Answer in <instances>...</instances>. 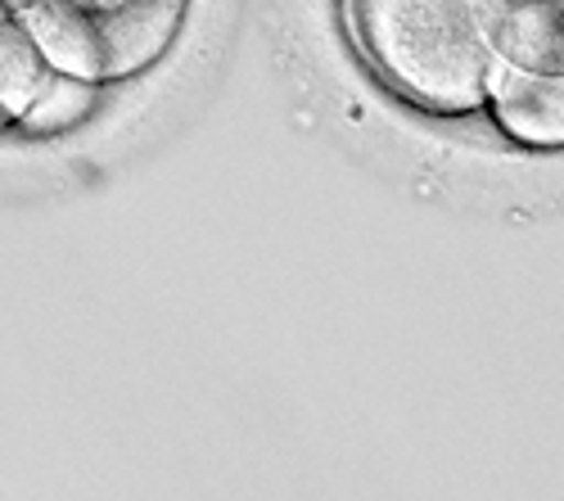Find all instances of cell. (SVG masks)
Listing matches in <instances>:
<instances>
[{
  "label": "cell",
  "mask_w": 564,
  "mask_h": 501,
  "mask_svg": "<svg viewBox=\"0 0 564 501\" xmlns=\"http://www.w3.org/2000/svg\"><path fill=\"white\" fill-rule=\"evenodd\" d=\"M344 28L366 68L411 109L484 113L497 59L475 0H344Z\"/></svg>",
  "instance_id": "obj_1"
},
{
  "label": "cell",
  "mask_w": 564,
  "mask_h": 501,
  "mask_svg": "<svg viewBox=\"0 0 564 501\" xmlns=\"http://www.w3.org/2000/svg\"><path fill=\"white\" fill-rule=\"evenodd\" d=\"M64 6H73L96 28L109 81H127L154 68L176 45L185 14H191V0H64Z\"/></svg>",
  "instance_id": "obj_2"
},
{
  "label": "cell",
  "mask_w": 564,
  "mask_h": 501,
  "mask_svg": "<svg viewBox=\"0 0 564 501\" xmlns=\"http://www.w3.org/2000/svg\"><path fill=\"white\" fill-rule=\"evenodd\" d=\"M484 113L510 145L564 154V73H520L492 64Z\"/></svg>",
  "instance_id": "obj_3"
},
{
  "label": "cell",
  "mask_w": 564,
  "mask_h": 501,
  "mask_svg": "<svg viewBox=\"0 0 564 501\" xmlns=\"http://www.w3.org/2000/svg\"><path fill=\"white\" fill-rule=\"evenodd\" d=\"M497 64L520 73H564V0H475Z\"/></svg>",
  "instance_id": "obj_4"
},
{
  "label": "cell",
  "mask_w": 564,
  "mask_h": 501,
  "mask_svg": "<svg viewBox=\"0 0 564 501\" xmlns=\"http://www.w3.org/2000/svg\"><path fill=\"white\" fill-rule=\"evenodd\" d=\"M45 77H51V68L36 55V45H32L28 28L19 23V14L0 10V131L19 127V118L36 100Z\"/></svg>",
  "instance_id": "obj_5"
},
{
  "label": "cell",
  "mask_w": 564,
  "mask_h": 501,
  "mask_svg": "<svg viewBox=\"0 0 564 501\" xmlns=\"http://www.w3.org/2000/svg\"><path fill=\"white\" fill-rule=\"evenodd\" d=\"M100 86L96 81H82V77H64V73H51L45 86L36 90V100L28 105V113L19 118L23 131H36V135H55L73 122H82L96 105Z\"/></svg>",
  "instance_id": "obj_6"
},
{
  "label": "cell",
  "mask_w": 564,
  "mask_h": 501,
  "mask_svg": "<svg viewBox=\"0 0 564 501\" xmlns=\"http://www.w3.org/2000/svg\"><path fill=\"white\" fill-rule=\"evenodd\" d=\"M0 10H19V0H0Z\"/></svg>",
  "instance_id": "obj_7"
}]
</instances>
